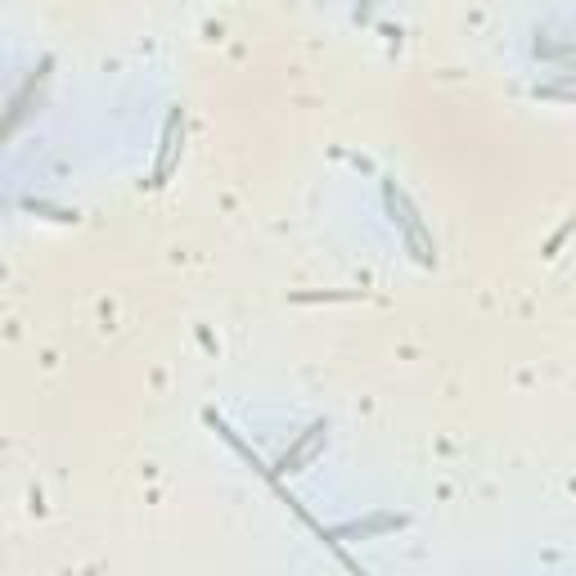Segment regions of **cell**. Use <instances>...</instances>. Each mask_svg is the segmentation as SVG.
I'll return each instance as SVG.
<instances>
[{"instance_id": "1", "label": "cell", "mask_w": 576, "mask_h": 576, "mask_svg": "<svg viewBox=\"0 0 576 576\" xmlns=\"http://www.w3.org/2000/svg\"><path fill=\"white\" fill-rule=\"evenodd\" d=\"M383 207H387V216H392V225H401L405 248L414 252V261H419V266H432V261H437V252H432V234L423 230L419 207H414L392 180H383Z\"/></svg>"}, {"instance_id": "2", "label": "cell", "mask_w": 576, "mask_h": 576, "mask_svg": "<svg viewBox=\"0 0 576 576\" xmlns=\"http://www.w3.org/2000/svg\"><path fill=\"white\" fill-rule=\"evenodd\" d=\"M401 527H410L405 513H369V518H351V522H342V527H324L320 540L342 554V540H374V536H392V531H401Z\"/></svg>"}, {"instance_id": "3", "label": "cell", "mask_w": 576, "mask_h": 576, "mask_svg": "<svg viewBox=\"0 0 576 576\" xmlns=\"http://www.w3.org/2000/svg\"><path fill=\"white\" fill-rule=\"evenodd\" d=\"M324 432H329V423H324V419H315L311 428H302V432H297V437H293V446H288L284 455L275 459V468H270V477H266V482H270V486H279V477H288V473H302V464L315 455V446H320V441H324Z\"/></svg>"}, {"instance_id": "4", "label": "cell", "mask_w": 576, "mask_h": 576, "mask_svg": "<svg viewBox=\"0 0 576 576\" xmlns=\"http://www.w3.org/2000/svg\"><path fill=\"white\" fill-rule=\"evenodd\" d=\"M180 140H185V113H180V108H171V113H167V122H162L158 158H153V176H149V185H153V189H162V185H167L171 167H176V158H180Z\"/></svg>"}, {"instance_id": "5", "label": "cell", "mask_w": 576, "mask_h": 576, "mask_svg": "<svg viewBox=\"0 0 576 576\" xmlns=\"http://www.w3.org/2000/svg\"><path fill=\"white\" fill-rule=\"evenodd\" d=\"M203 419H207V428H216V437H221V441H225V446H230V450H234V455H239V459H243V464H252V468H257V473H261V477H270V468H266V464H261V459H257V455H252V446H243V441H239V432H234V428H230V423H225V419H216V414H212V410H207V414H203Z\"/></svg>"}, {"instance_id": "6", "label": "cell", "mask_w": 576, "mask_h": 576, "mask_svg": "<svg viewBox=\"0 0 576 576\" xmlns=\"http://www.w3.org/2000/svg\"><path fill=\"white\" fill-rule=\"evenodd\" d=\"M360 293H293V302H356Z\"/></svg>"}, {"instance_id": "7", "label": "cell", "mask_w": 576, "mask_h": 576, "mask_svg": "<svg viewBox=\"0 0 576 576\" xmlns=\"http://www.w3.org/2000/svg\"><path fill=\"white\" fill-rule=\"evenodd\" d=\"M572 230H576V212L567 216V221H563V230H554V239L545 243V257H558V248H563V239H567V234H572Z\"/></svg>"}, {"instance_id": "8", "label": "cell", "mask_w": 576, "mask_h": 576, "mask_svg": "<svg viewBox=\"0 0 576 576\" xmlns=\"http://www.w3.org/2000/svg\"><path fill=\"white\" fill-rule=\"evenodd\" d=\"M536 95H545V99H572V104H576V86H540Z\"/></svg>"}, {"instance_id": "9", "label": "cell", "mask_w": 576, "mask_h": 576, "mask_svg": "<svg viewBox=\"0 0 576 576\" xmlns=\"http://www.w3.org/2000/svg\"><path fill=\"white\" fill-rule=\"evenodd\" d=\"M374 5H378V0H356V14H351V18H356L360 27L374 23Z\"/></svg>"}]
</instances>
